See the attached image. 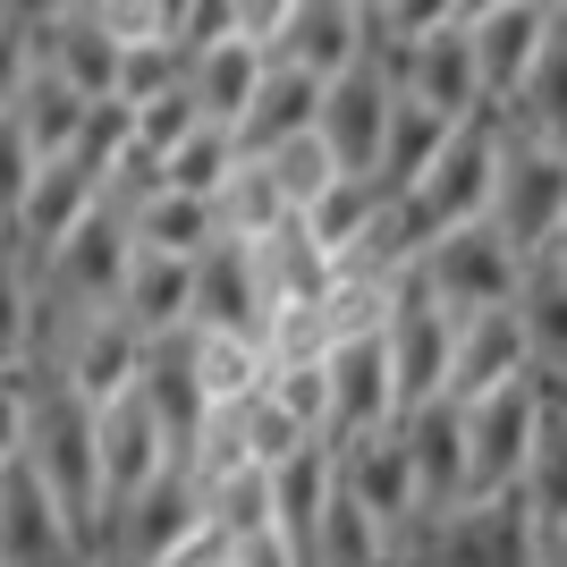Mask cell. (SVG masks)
<instances>
[{
	"mask_svg": "<svg viewBox=\"0 0 567 567\" xmlns=\"http://www.w3.org/2000/svg\"><path fill=\"white\" fill-rule=\"evenodd\" d=\"M34 373V364H25ZM25 466L43 474V492L60 499V517L76 525V543L102 550V450H94V399L69 390L60 373H34L25 399Z\"/></svg>",
	"mask_w": 567,
	"mask_h": 567,
	"instance_id": "cell-1",
	"label": "cell"
},
{
	"mask_svg": "<svg viewBox=\"0 0 567 567\" xmlns=\"http://www.w3.org/2000/svg\"><path fill=\"white\" fill-rule=\"evenodd\" d=\"M492 220L517 255H543L567 220V144L543 127H517L499 118V178H492Z\"/></svg>",
	"mask_w": 567,
	"mask_h": 567,
	"instance_id": "cell-2",
	"label": "cell"
},
{
	"mask_svg": "<svg viewBox=\"0 0 567 567\" xmlns=\"http://www.w3.org/2000/svg\"><path fill=\"white\" fill-rule=\"evenodd\" d=\"M339 483H348V492L364 499V517L390 534V567L424 543L432 499H424V474H415V450H406L399 415L373 424V432H355V441H339Z\"/></svg>",
	"mask_w": 567,
	"mask_h": 567,
	"instance_id": "cell-3",
	"label": "cell"
},
{
	"mask_svg": "<svg viewBox=\"0 0 567 567\" xmlns=\"http://www.w3.org/2000/svg\"><path fill=\"white\" fill-rule=\"evenodd\" d=\"M543 399H550V373H508V381H492V390L457 399L466 406V499L517 492L534 424H543Z\"/></svg>",
	"mask_w": 567,
	"mask_h": 567,
	"instance_id": "cell-4",
	"label": "cell"
},
{
	"mask_svg": "<svg viewBox=\"0 0 567 567\" xmlns=\"http://www.w3.org/2000/svg\"><path fill=\"white\" fill-rule=\"evenodd\" d=\"M399 567H543V534H534V508L517 492L457 499L424 525V543Z\"/></svg>",
	"mask_w": 567,
	"mask_h": 567,
	"instance_id": "cell-5",
	"label": "cell"
},
{
	"mask_svg": "<svg viewBox=\"0 0 567 567\" xmlns=\"http://www.w3.org/2000/svg\"><path fill=\"white\" fill-rule=\"evenodd\" d=\"M195 525H204V483H195L178 457H169L144 492H127L111 508V525H102V550H94V567H153V559H169V550L187 543Z\"/></svg>",
	"mask_w": 567,
	"mask_h": 567,
	"instance_id": "cell-6",
	"label": "cell"
},
{
	"mask_svg": "<svg viewBox=\"0 0 567 567\" xmlns=\"http://www.w3.org/2000/svg\"><path fill=\"white\" fill-rule=\"evenodd\" d=\"M450 331H457V313L424 288V271H399L390 313H381L390 373H399V415H406L415 399H441V390H450Z\"/></svg>",
	"mask_w": 567,
	"mask_h": 567,
	"instance_id": "cell-7",
	"label": "cell"
},
{
	"mask_svg": "<svg viewBox=\"0 0 567 567\" xmlns=\"http://www.w3.org/2000/svg\"><path fill=\"white\" fill-rule=\"evenodd\" d=\"M492 178H499V111H474V118H457V127H450V144L432 153L424 178L399 187V195L424 204L432 229H457V220L492 213Z\"/></svg>",
	"mask_w": 567,
	"mask_h": 567,
	"instance_id": "cell-8",
	"label": "cell"
},
{
	"mask_svg": "<svg viewBox=\"0 0 567 567\" xmlns=\"http://www.w3.org/2000/svg\"><path fill=\"white\" fill-rule=\"evenodd\" d=\"M517 262L525 255L492 229V220H457V229H441L424 246L415 271H424V288L450 313H474V306H508V297H517Z\"/></svg>",
	"mask_w": 567,
	"mask_h": 567,
	"instance_id": "cell-9",
	"label": "cell"
},
{
	"mask_svg": "<svg viewBox=\"0 0 567 567\" xmlns=\"http://www.w3.org/2000/svg\"><path fill=\"white\" fill-rule=\"evenodd\" d=\"M0 567H94V550L76 543V525L25 457L0 466Z\"/></svg>",
	"mask_w": 567,
	"mask_h": 567,
	"instance_id": "cell-10",
	"label": "cell"
},
{
	"mask_svg": "<svg viewBox=\"0 0 567 567\" xmlns=\"http://www.w3.org/2000/svg\"><path fill=\"white\" fill-rule=\"evenodd\" d=\"M322 373H331V415H322V441H355L399 415V373H390V339L381 331H348L322 348Z\"/></svg>",
	"mask_w": 567,
	"mask_h": 567,
	"instance_id": "cell-11",
	"label": "cell"
},
{
	"mask_svg": "<svg viewBox=\"0 0 567 567\" xmlns=\"http://www.w3.org/2000/svg\"><path fill=\"white\" fill-rule=\"evenodd\" d=\"M127 255H136V237L118 213H85L43 262H34V280L60 297V306H118V280H127Z\"/></svg>",
	"mask_w": 567,
	"mask_h": 567,
	"instance_id": "cell-12",
	"label": "cell"
},
{
	"mask_svg": "<svg viewBox=\"0 0 567 567\" xmlns=\"http://www.w3.org/2000/svg\"><path fill=\"white\" fill-rule=\"evenodd\" d=\"M94 450H102V525H111L118 499L144 492L169 466V432H162V415H153V399H144L136 381L94 406Z\"/></svg>",
	"mask_w": 567,
	"mask_h": 567,
	"instance_id": "cell-13",
	"label": "cell"
},
{
	"mask_svg": "<svg viewBox=\"0 0 567 567\" xmlns=\"http://www.w3.org/2000/svg\"><path fill=\"white\" fill-rule=\"evenodd\" d=\"M390 102H399V76L381 69L373 51L355 60V69L322 76V144H331L339 169H373L381 162V127H390Z\"/></svg>",
	"mask_w": 567,
	"mask_h": 567,
	"instance_id": "cell-14",
	"label": "cell"
},
{
	"mask_svg": "<svg viewBox=\"0 0 567 567\" xmlns=\"http://www.w3.org/2000/svg\"><path fill=\"white\" fill-rule=\"evenodd\" d=\"M187 322H195V331L262 339V322H271V288H262V262H255V246H246V237H213V246L195 255Z\"/></svg>",
	"mask_w": 567,
	"mask_h": 567,
	"instance_id": "cell-15",
	"label": "cell"
},
{
	"mask_svg": "<svg viewBox=\"0 0 567 567\" xmlns=\"http://www.w3.org/2000/svg\"><path fill=\"white\" fill-rule=\"evenodd\" d=\"M136 390L153 399V415H162V432H169V457L187 466L195 432H204V415H213V399H204V373H195V322H178V331H162V339H144Z\"/></svg>",
	"mask_w": 567,
	"mask_h": 567,
	"instance_id": "cell-16",
	"label": "cell"
},
{
	"mask_svg": "<svg viewBox=\"0 0 567 567\" xmlns=\"http://www.w3.org/2000/svg\"><path fill=\"white\" fill-rule=\"evenodd\" d=\"M34 69L69 76L85 102H111L118 94V34L94 18V9H34Z\"/></svg>",
	"mask_w": 567,
	"mask_h": 567,
	"instance_id": "cell-17",
	"label": "cell"
},
{
	"mask_svg": "<svg viewBox=\"0 0 567 567\" xmlns=\"http://www.w3.org/2000/svg\"><path fill=\"white\" fill-rule=\"evenodd\" d=\"M550 18H559V9H543V0H492V9H474V18H466V43H474V69H483L492 111L525 85V69H534Z\"/></svg>",
	"mask_w": 567,
	"mask_h": 567,
	"instance_id": "cell-18",
	"label": "cell"
},
{
	"mask_svg": "<svg viewBox=\"0 0 567 567\" xmlns=\"http://www.w3.org/2000/svg\"><path fill=\"white\" fill-rule=\"evenodd\" d=\"M399 94L432 102L441 118H474L492 111V94H483V69H474V43H466V18L441 25V34H415L399 60Z\"/></svg>",
	"mask_w": 567,
	"mask_h": 567,
	"instance_id": "cell-19",
	"label": "cell"
},
{
	"mask_svg": "<svg viewBox=\"0 0 567 567\" xmlns=\"http://www.w3.org/2000/svg\"><path fill=\"white\" fill-rule=\"evenodd\" d=\"M364 43H373V9H355V0H297L271 51L313 69V76H339L364 60Z\"/></svg>",
	"mask_w": 567,
	"mask_h": 567,
	"instance_id": "cell-20",
	"label": "cell"
},
{
	"mask_svg": "<svg viewBox=\"0 0 567 567\" xmlns=\"http://www.w3.org/2000/svg\"><path fill=\"white\" fill-rule=\"evenodd\" d=\"M508 373H534L525 331H517V306L457 313V331H450V399H474V390H492V381H508Z\"/></svg>",
	"mask_w": 567,
	"mask_h": 567,
	"instance_id": "cell-21",
	"label": "cell"
},
{
	"mask_svg": "<svg viewBox=\"0 0 567 567\" xmlns=\"http://www.w3.org/2000/svg\"><path fill=\"white\" fill-rule=\"evenodd\" d=\"M406 432V450H415V474H424V499H432V517L441 508H457L466 499V406L441 390V399H415L399 415Z\"/></svg>",
	"mask_w": 567,
	"mask_h": 567,
	"instance_id": "cell-22",
	"label": "cell"
},
{
	"mask_svg": "<svg viewBox=\"0 0 567 567\" xmlns=\"http://www.w3.org/2000/svg\"><path fill=\"white\" fill-rule=\"evenodd\" d=\"M313 118H322V76L271 51L262 85L246 94V111H237V153H271L280 136H297V127H313Z\"/></svg>",
	"mask_w": 567,
	"mask_h": 567,
	"instance_id": "cell-23",
	"label": "cell"
},
{
	"mask_svg": "<svg viewBox=\"0 0 567 567\" xmlns=\"http://www.w3.org/2000/svg\"><path fill=\"white\" fill-rule=\"evenodd\" d=\"M508 306H517V331H525L534 373L567 381V271H559V255H525Z\"/></svg>",
	"mask_w": 567,
	"mask_h": 567,
	"instance_id": "cell-24",
	"label": "cell"
},
{
	"mask_svg": "<svg viewBox=\"0 0 567 567\" xmlns=\"http://www.w3.org/2000/svg\"><path fill=\"white\" fill-rule=\"evenodd\" d=\"M187 297H195V255H162V246H136V255H127L118 313H127L144 339L178 331V322H187Z\"/></svg>",
	"mask_w": 567,
	"mask_h": 567,
	"instance_id": "cell-25",
	"label": "cell"
},
{
	"mask_svg": "<svg viewBox=\"0 0 567 567\" xmlns=\"http://www.w3.org/2000/svg\"><path fill=\"white\" fill-rule=\"evenodd\" d=\"M517 499L534 508V534H543V543L567 525V381H550V399H543V424H534V450H525Z\"/></svg>",
	"mask_w": 567,
	"mask_h": 567,
	"instance_id": "cell-26",
	"label": "cell"
},
{
	"mask_svg": "<svg viewBox=\"0 0 567 567\" xmlns=\"http://www.w3.org/2000/svg\"><path fill=\"white\" fill-rule=\"evenodd\" d=\"M262 69H271V51L246 43V34H220V43L187 51V94L204 118H220V127H237V111H246V94L262 85Z\"/></svg>",
	"mask_w": 567,
	"mask_h": 567,
	"instance_id": "cell-27",
	"label": "cell"
},
{
	"mask_svg": "<svg viewBox=\"0 0 567 567\" xmlns=\"http://www.w3.org/2000/svg\"><path fill=\"white\" fill-rule=\"evenodd\" d=\"M450 127H457V118H441L432 102H415V94H399V102H390V127H381V162H373L381 195L415 187V178L432 169V153L450 144Z\"/></svg>",
	"mask_w": 567,
	"mask_h": 567,
	"instance_id": "cell-28",
	"label": "cell"
},
{
	"mask_svg": "<svg viewBox=\"0 0 567 567\" xmlns=\"http://www.w3.org/2000/svg\"><path fill=\"white\" fill-rule=\"evenodd\" d=\"M373 213H381V178H373V169H339L331 187H322V195L306 204V213H297V229H306L313 246H322V255L339 262V255L355 246V237L373 229Z\"/></svg>",
	"mask_w": 567,
	"mask_h": 567,
	"instance_id": "cell-29",
	"label": "cell"
},
{
	"mask_svg": "<svg viewBox=\"0 0 567 567\" xmlns=\"http://www.w3.org/2000/svg\"><path fill=\"white\" fill-rule=\"evenodd\" d=\"M9 111H18V127H25V144H34V153H69V144L85 136V118H94V102L76 94L69 76L34 69V76L18 85V102H9Z\"/></svg>",
	"mask_w": 567,
	"mask_h": 567,
	"instance_id": "cell-30",
	"label": "cell"
},
{
	"mask_svg": "<svg viewBox=\"0 0 567 567\" xmlns=\"http://www.w3.org/2000/svg\"><path fill=\"white\" fill-rule=\"evenodd\" d=\"M127 237H136V246H162V255H204V246L220 237V213H213V195L162 187L153 204L127 213Z\"/></svg>",
	"mask_w": 567,
	"mask_h": 567,
	"instance_id": "cell-31",
	"label": "cell"
},
{
	"mask_svg": "<svg viewBox=\"0 0 567 567\" xmlns=\"http://www.w3.org/2000/svg\"><path fill=\"white\" fill-rule=\"evenodd\" d=\"M499 118H517V127H543V136L567 144V18H550L543 51H534V69H525V85L508 102H499Z\"/></svg>",
	"mask_w": 567,
	"mask_h": 567,
	"instance_id": "cell-32",
	"label": "cell"
},
{
	"mask_svg": "<svg viewBox=\"0 0 567 567\" xmlns=\"http://www.w3.org/2000/svg\"><path fill=\"white\" fill-rule=\"evenodd\" d=\"M213 213H220V237H271V229H288V220H297V204H288L280 178L246 153V162L229 169V187L213 195Z\"/></svg>",
	"mask_w": 567,
	"mask_h": 567,
	"instance_id": "cell-33",
	"label": "cell"
},
{
	"mask_svg": "<svg viewBox=\"0 0 567 567\" xmlns=\"http://www.w3.org/2000/svg\"><path fill=\"white\" fill-rule=\"evenodd\" d=\"M237 162H246V153H237V127L204 118V127H187V136L162 153V178H169V187H187V195H220Z\"/></svg>",
	"mask_w": 567,
	"mask_h": 567,
	"instance_id": "cell-34",
	"label": "cell"
},
{
	"mask_svg": "<svg viewBox=\"0 0 567 567\" xmlns=\"http://www.w3.org/2000/svg\"><path fill=\"white\" fill-rule=\"evenodd\" d=\"M322 567H390V534L364 517L348 483H331V508H322Z\"/></svg>",
	"mask_w": 567,
	"mask_h": 567,
	"instance_id": "cell-35",
	"label": "cell"
},
{
	"mask_svg": "<svg viewBox=\"0 0 567 567\" xmlns=\"http://www.w3.org/2000/svg\"><path fill=\"white\" fill-rule=\"evenodd\" d=\"M262 169H271V178H280V195L288 204H297V213H306L313 195L331 187L339 178V162H331V144H322V127H297V136H280L271 144V153H255Z\"/></svg>",
	"mask_w": 567,
	"mask_h": 567,
	"instance_id": "cell-36",
	"label": "cell"
},
{
	"mask_svg": "<svg viewBox=\"0 0 567 567\" xmlns=\"http://www.w3.org/2000/svg\"><path fill=\"white\" fill-rule=\"evenodd\" d=\"M262 339H237V331H195V373H204V399H246L262 381Z\"/></svg>",
	"mask_w": 567,
	"mask_h": 567,
	"instance_id": "cell-37",
	"label": "cell"
},
{
	"mask_svg": "<svg viewBox=\"0 0 567 567\" xmlns=\"http://www.w3.org/2000/svg\"><path fill=\"white\" fill-rule=\"evenodd\" d=\"M34 348V262L0 237V364H25Z\"/></svg>",
	"mask_w": 567,
	"mask_h": 567,
	"instance_id": "cell-38",
	"label": "cell"
},
{
	"mask_svg": "<svg viewBox=\"0 0 567 567\" xmlns=\"http://www.w3.org/2000/svg\"><path fill=\"white\" fill-rule=\"evenodd\" d=\"M262 390L297 415V424L322 441V415H331V373H322V355H297V364H262Z\"/></svg>",
	"mask_w": 567,
	"mask_h": 567,
	"instance_id": "cell-39",
	"label": "cell"
},
{
	"mask_svg": "<svg viewBox=\"0 0 567 567\" xmlns=\"http://www.w3.org/2000/svg\"><path fill=\"white\" fill-rule=\"evenodd\" d=\"M162 187H169V178H162V153L127 136V144L111 153V169H102V213H118V220H127L136 204H153Z\"/></svg>",
	"mask_w": 567,
	"mask_h": 567,
	"instance_id": "cell-40",
	"label": "cell"
},
{
	"mask_svg": "<svg viewBox=\"0 0 567 567\" xmlns=\"http://www.w3.org/2000/svg\"><path fill=\"white\" fill-rule=\"evenodd\" d=\"M178 76H187V51L178 43H162V34H153V43H118V94L111 102H153V94H169Z\"/></svg>",
	"mask_w": 567,
	"mask_h": 567,
	"instance_id": "cell-41",
	"label": "cell"
},
{
	"mask_svg": "<svg viewBox=\"0 0 567 567\" xmlns=\"http://www.w3.org/2000/svg\"><path fill=\"white\" fill-rule=\"evenodd\" d=\"M127 111H136V144H153V153H169L187 127H204V111H195V94H187V76H178L169 94H153V102H127Z\"/></svg>",
	"mask_w": 567,
	"mask_h": 567,
	"instance_id": "cell-42",
	"label": "cell"
},
{
	"mask_svg": "<svg viewBox=\"0 0 567 567\" xmlns=\"http://www.w3.org/2000/svg\"><path fill=\"white\" fill-rule=\"evenodd\" d=\"M34 144H25V127H18V111H0V237H9V220H18V204H25V187H34Z\"/></svg>",
	"mask_w": 567,
	"mask_h": 567,
	"instance_id": "cell-43",
	"label": "cell"
},
{
	"mask_svg": "<svg viewBox=\"0 0 567 567\" xmlns=\"http://www.w3.org/2000/svg\"><path fill=\"white\" fill-rule=\"evenodd\" d=\"M25 76H34V9H25V0H0V111L18 102Z\"/></svg>",
	"mask_w": 567,
	"mask_h": 567,
	"instance_id": "cell-44",
	"label": "cell"
},
{
	"mask_svg": "<svg viewBox=\"0 0 567 567\" xmlns=\"http://www.w3.org/2000/svg\"><path fill=\"white\" fill-rule=\"evenodd\" d=\"M441 25H457V0H381L373 9V34H390V43H415Z\"/></svg>",
	"mask_w": 567,
	"mask_h": 567,
	"instance_id": "cell-45",
	"label": "cell"
},
{
	"mask_svg": "<svg viewBox=\"0 0 567 567\" xmlns=\"http://www.w3.org/2000/svg\"><path fill=\"white\" fill-rule=\"evenodd\" d=\"M25 399H34V373H25V364H0V466L25 450Z\"/></svg>",
	"mask_w": 567,
	"mask_h": 567,
	"instance_id": "cell-46",
	"label": "cell"
},
{
	"mask_svg": "<svg viewBox=\"0 0 567 567\" xmlns=\"http://www.w3.org/2000/svg\"><path fill=\"white\" fill-rule=\"evenodd\" d=\"M153 567H237V534H229V525H213V517H204V525L187 534V543L169 550V559H153Z\"/></svg>",
	"mask_w": 567,
	"mask_h": 567,
	"instance_id": "cell-47",
	"label": "cell"
},
{
	"mask_svg": "<svg viewBox=\"0 0 567 567\" xmlns=\"http://www.w3.org/2000/svg\"><path fill=\"white\" fill-rule=\"evenodd\" d=\"M288 9H297V0H237V34H246V43H280V25H288Z\"/></svg>",
	"mask_w": 567,
	"mask_h": 567,
	"instance_id": "cell-48",
	"label": "cell"
},
{
	"mask_svg": "<svg viewBox=\"0 0 567 567\" xmlns=\"http://www.w3.org/2000/svg\"><path fill=\"white\" fill-rule=\"evenodd\" d=\"M543 255H559V271H567V220H559V237H550V246H543Z\"/></svg>",
	"mask_w": 567,
	"mask_h": 567,
	"instance_id": "cell-49",
	"label": "cell"
},
{
	"mask_svg": "<svg viewBox=\"0 0 567 567\" xmlns=\"http://www.w3.org/2000/svg\"><path fill=\"white\" fill-rule=\"evenodd\" d=\"M25 9H69V0H25Z\"/></svg>",
	"mask_w": 567,
	"mask_h": 567,
	"instance_id": "cell-50",
	"label": "cell"
},
{
	"mask_svg": "<svg viewBox=\"0 0 567 567\" xmlns=\"http://www.w3.org/2000/svg\"><path fill=\"white\" fill-rule=\"evenodd\" d=\"M355 9H381V0H355Z\"/></svg>",
	"mask_w": 567,
	"mask_h": 567,
	"instance_id": "cell-51",
	"label": "cell"
},
{
	"mask_svg": "<svg viewBox=\"0 0 567 567\" xmlns=\"http://www.w3.org/2000/svg\"><path fill=\"white\" fill-rule=\"evenodd\" d=\"M543 9H559V0H543Z\"/></svg>",
	"mask_w": 567,
	"mask_h": 567,
	"instance_id": "cell-52",
	"label": "cell"
},
{
	"mask_svg": "<svg viewBox=\"0 0 567 567\" xmlns=\"http://www.w3.org/2000/svg\"><path fill=\"white\" fill-rule=\"evenodd\" d=\"M559 18H567V0H559Z\"/></svg>",
	"mask_w": 567,
	"mask_h": 567,
	"instance_id": "cell-53",
	"label": "cell"
}]
</instances>
